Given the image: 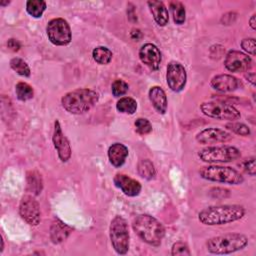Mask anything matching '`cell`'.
I'll list each match as a JSON object with an SVG mask.
<instances>
[{"label": "cell", "mask_w": 256, "mask_h": 256, "mask_svg": "<svg viewBox=\"0 0 256 256\" xmlns=\"http://www.w3.org/2000/svg\"><path fill=\"white\" fill-rule=\"evenodd\" d=\"M52 141L55 149L57 150L60 160L62 162H67L71 157V147L68 139L62 132L61 125L58 120L54 122V131H53Z\"/></svg>", "instance_id": "13"}, {"label": "cell", "mask_w": 256, "mask_h": 256, "mask_svg": "<svg viewBox=\"0 0 256 256\" xmlns=\"http://www.w3.org/2000/svg\"><path fill=\"white\" fill-rule=\"evenodd\" d=\"M246 79L254 86L255 85V73L254 72H248L246 75H245Z\"/></svg>", "instance_id": "37"}, {"label": "cell", "mask_w": 256, "mask_h": 256, "mask_svg": "<svg viewBox=\"0 0 256 256\" xmlns=\"http://www.w3.org/2000/svg\"><path fill=\"white\" fill-rule=\"evenodd\" d=\"M187 74L184 66L176 61H171L167 66L166 81L168 87L174 92H180L186 85Z\"/></svg>", "instance_id": "10"}, {"label": "cell", "mask_w": 256, "mask_h": 256, "mask_svg": "<svg viewBox=\"0 0 256 256\" xmlns=\"http://www.w3.org/2000/svg\"><path fill=\"white\" fill-rule=\"evenodd\" d=\"M199 158L207 163H228L241 157L240 151L233 146H209L198 152Z\"/></svg>", "instance_id": "7"}, {"label": "cell", "mask_w": 256, "mask_h": 256, "mask_svg": "<svg viewBox=\"0 0 256 256\" xmlns=\"http://www.w3.org/2000/svg\"><path fill=\"white\" fill-rule=\"evenodd\" d=\"M224 65L230 72H245L252 67V59L243 52L230 50L226 54Z\"/></svg>", "instance_id": "12"}, {"label": "cell", "mask_w": 256, "mask_h": 256, "mask_svg": "<svg viewBox=\"0 0 256 256\" xmlns=\"http://www.w3.org/2000/svg\"><path fill=\"white\" fill-rule=\"evenodd\" d=\"M98 98L99 96L94 90L80 88L66 93L61 99V104L71 114H83L97 103Z\"/></svg>", "instance_id": "3"}, {"label": "cell", "mask_w": 256, "mask_h": 256, "mask_svg": "<svg viewBox=\"0 0 256 256\" xmlns=\"http://www.w3.org/2000/svg\"><path fill=\"white\" fill-rule=\"evenodd\" d=\"M249 23H250L251 28L254 30V29L256 28V26H255V15H252V16H251V18H250V20H249Z\"/></svg>", "instance_id": "39"}, {"label": "cell", "mask_w": 256, "mask_h": 256, "mask_svg": "<svg viewBox=\"0 0 256 256\" xmlns=\"http://www.w3.org/2000/svg\"><path fill=\"white\" fill-rule=\"evenodd\" d=\"M0 239H1V252H2L3 249H4V241H3V237L2 236H0Z\"/></svg>", "instance_id": "40"}, {"label": "cell", "mask_w": 256, "mask_h": 256, "mask_svg": "<svg viewBox=\"0 0 256 256\" xmlns=\"http://www.w3.org/2000/svg\"><path fill=\"white\" fill-rule=\"evenodd\" d=\"M71 229L70 227H68L66 224H64L62 221L56 219L52 225H51V229H50V237L53 243H60L62 241H64L67 236L69 235Z\"/></svg>", "instance_id": "21"}, {"label": "cell", "mask_w": 256, "mask_h": 256, "mask_svg": "<svg viewBox=\"0 0 256 256\" xmlns=\"http://www.w3.org/2000/svg\"><path fill=\"white\" fill-rule=\"evenodd\" d=\"M200 109L204 115L219 120L234 121L241 117L240 112L234 106L223 102H204L200 105Z\"/></svg>", "instance_id": "8"}, {"label": "cell", "mask_w": 256, "mask_h": 256, "mask_svg": "<svg viewBox=\"0 0 256 256\" xmlns=\"http://www.w3.org/2000/svg\"><path fill=\"white\" fill-rule=\"evenodd\" d=\"M43 188L42 177L37 171H29L27 173V189L34 195L41 193Z\"/></svg>", "instance_id": "22"}, {"label": "cell", "mask_w": 256, "mask_h": 256, "mask_svg": "<svg viewBox=\"0 0 256 256\" xmlns=\"http://www.w3.org/2000/svg\"><path fill=\"white\" fill-rule=\"evenodd\" d=\"M15 92H16L17 98L21 101L30 100L34 95L33 88L25 82L17 83L16 86H15Z\"/></svg>", "instance_id": "28"}, {"label": "cell", "mask_w": 256, "mask_h": 256, "mask_svg": "<svg viewBox=\"0 0 256 256\" xmlns=\"http://www.w3.org/2000/svg\"><path fill=\"white\" fill-rule=\"evenodd\" d=\"M149 99L159 114H165L167 111V97L164 90L159 86H153L149 90Z\"/></svg>", "instance_id": "18"}, {"label": "cell", "mask_w": 256, "mask_h": 256, "mask_svg": "<svg viewBox=\"0 0 256 256\" xmlns=\"http://www.w3.org/2000/svg\"><path fill=\"white\" fill-rule=\"evenodd\" d=\"M128 89H129L128 84L121 79L115 80L111 85V91L115 97L123 96L128 91Z\"/></svg>", "instance_id": "31"}, {"label": "cell", "mask_w": 256, "mask_h": 256, "mask_svg": "<svg viewBox=\"0 0 256 256\" xmlns=\"http://www.w3.org/2000/svg\"><path fill=\"white\" fill-rule=\"evenodd\" d=\"M46 9V2L43 0H28L26 10L34 18H40Z\"/></svg>", "instance_id": "25"}, {"label": "cell", "mask_w": 256, "mask_h": 256, "mask_svg": "<svg viewBox=\"0 0 256 256\" xmlns=\"http://www.w3.org/2000/svg\"><path fill=\"white\" fill-rule=\"evenodd\" d=\"M244 215L245 209L241 205H219L201 210L198 214V219L205 225L214 226L240 220Z\"/></svg>", "instance_id": "1"}, {"label": "cell", "mask_w": 256, "mask_h": 256, "mask_svg": "<svg viewBox=\"0 0 256 256\" xmlns=\"http://www.w3.org/2000/svg\"><path fill=\"white\" fill-rule=\"evenodd\" d=\"M46 32L50 42L57 46H65L71 42V29L68 22L63 18L50 20L46 27Z\"/></svg>", "instance_id": "9"}, {"label": "cell", "mask_w": 256, "mask_h": 256, "mask_svg": "<svg viewBox=\"0 0 256 256\" xmlns=\"http://www.w3.org/2000/svg\"><path fill=\"white\" fill-rule=\"evenodd\" d=\"M133 230L147 244L159 246L165 236L164 226L148 214H140L133 221Z\"/></svg>", "instance_id": "2"}, {"label": "cell", "mask_w": 256, "mask_h": 256, "mask_svg": "<svg viewBox=\"0 0 256 256\" xmlns=\"http://www.w3.org/2000/svg\"><path fill=\"white\" fill-rule=\"evenodd\" d=\"M137 171L139 175L147 180H151L156 175V170L153 163L148 159H141L137 164Z\"/></svg>", "instance_id": "23"}, {"label": "cell", "mask_w": 256, "mask_h": 256, "mask_svg": "<svg viewBox=\"0 0 256 256\" xmlns=\"http://www.w3.org/2000/svg\"><path fill=\"white\" fill-rule=\"evenodd\" d=\"M171 254L173 256H177V255H190V250L188 248V246L186 244H184L183 242H176L173 244L172 249H171Z\"/></svg>", "instance_id": "33"}, {"label": "cell", "mask_w": 256, "mask_h": 256, "mask_svg": "<svg viewBox=\"0 0 256 256\" xmlns=\"http://www.w3.org/2000/svg\"><path fill=\"white\" fill-rule=\"evenodd\" d=\"M116 108L119 112L125 114H134L137 110V102L130 97H122L118 100Z\"/></svg>", "instance_id": "27"}, {"label": "cell", "mask_w": 256, "mask_h": 256, "mask_svg": "<svg viewBox=\"0 0 256 256\" xmlns=\"http://www.w3.org/2000/svg\"><path fill=\"white\" fill-rule=\"evenodd\" d=\"M248 238L241 233H227L212 237L206 241V248L212 254H229L244 249Z\"/></svg>", "instance_id": "4"}, {"label": "cell", "mask_w": 256, "mask_h": 256, "mask_svg": "<svg viewBox=\"0 0 256 256\" xmlns=\"http://www.w3.org/2000/svg\"><path fill=\"white\" fill-rule=\"evenodd\" d=\"M139 58L151 70H158L161 63V52L152 43H145L139 50Z\"/></svg>", "instance_id": "15"}, {"label": "cell", "mask_w": 256, "mask_h": 256, "mask_svg": "<svg viewBox=\"0 0 256 256\" xmlns=\"http://www.w3.org/2000/svg\"><path fill=\"white\" fill-rule=\"evenodd\" d=\"M210 85L213 89L220 92H232L240 86V81L229 74H220L212 78Z\"/></svg>", "instance_id": "17"}, {"label": "cell", "mask_w": 256, "mask_h": 256, "mask_svg": "<svg viewBox=\"0 0 256 256\" xmlns=\"http://www.w3.org/2000/svg\"><path fill=\"white\" fill-rule=\"evenodd\" d=\"M19 214L31 226H37L40 223V206L32 195L22 197L19 204Z\"/></svg>", "instance_id": "11"}, {"label": "cell", "mask_w": 256, "mask_h": 256, "mask_svg": "<svg viewBox=\"0 0 256 256\" xmlns=\"http://www.w3.org/2000/svg\"><path fill=\"white\" fill-rule=\"evenodd\" d=\"M241 47L242 49L247 52L248 54H251L252 56L256 53V43L254 38H245L241 41Z\"/></svg>", "instance_id": "34"}, {"label": "cell", "mask_w": 256, "mask_h": 256, "mask_svg": "<svg viewBox=\"0 0 256 256\" xmlns=\"http://www.w3.org/2000/svg\"><path fill=\"white\" fill-rule=\"evenodd\" d=\"M7 4H9V1H5V2H4V1H1V2H0V5H1V6H5V5H7Z\"/></svg>", "instance_id": "41"}, {"label": "cell", "mask_w": 256, "mask_h": 256, "mask_svg": "<svg viewBox=\"0 0 256 256\" xmlns=\"http://www.w3.org/2000/svg\"><path fill=\"white\" fill-rule=\"evenodd\" d=\"M131 37L135 40H138L141 37V32L138 29H133L131 32Z\"/></svg>", "instance_id": "38"}, {"label": "cell", "mask_w": 256, "mask_h": 256, "mask_svg": "<svg viewBox=\"0 0 256 256\" xmlns=\"http://www.w3.org/2000/svg\"><path fill=\"white\" fill-rule=\"evenodd\" d=\"M241 167L242 169L248 173L251 176H254L256 173V165H255V158L254 157H250L248 159H245L242 163H241Z\"/></svg>", "instance_id": "35"}, {"label": "cell", "mask_w": 256, "mask_h": 256, "mask_svg": "<svg viewBox=\"0 0 256 256\" xmlns=\"http://www.w3.org/2000/svg\"><path fill=\"white\" fill-rule=\"evenodd\" d=\"M113 181L115 186L118 187L127 196H137L141 191V184L128 175L118 173L114 176Z\"/></svg>", "instance_id": "16"}, {"label": "cell", "mask_w": 256, "mask_h": 256, "mask_svg": "<svg viewBox=\"0 0 256 256\" xmlns=\"http://www.w3.org/2000/svg\"><path fill=\"white\" fill-rule=\"evenodd\" d=\"M112 247L117 254L124 255L129 250V229L126 220L121 216H115L109 228Z\"/></svg>", "instance_id": "6"}, {"label": "cell", "mask_w": 256, "mask_h": 256, "mask_svg": "<svg viewBox=\"0 0 256 256\" xmlns=\"http://www.w3.org/2000/svg\"><path fill=\"white\" fill-rule=\"evenodd\" d=\"M147 4L149 6V9L153 15L155 22L159 26H165L168 23L169 15H168V10L164 5V3L161 1L152 0V1H148Z\"/></svg>", "instance_id": "20"}, {"label": "cell", "mask_w": 256, "mask_h": 256, "mask_svg": "<svg viewBox=\"0 0 256 256\" xmlns=\"http://www.w3.org/2000/svg\"><path fill=\"white\" fill-rule=\"evenodd\" d=\"M134 124L136 131L141 135L149 134L152 131V125L146 118H138Z\"/></svg>", "instance_id": "32"}, {"label": "cell", "mask_w": 256, "mask_h": 256, "mask_svg": "<svg viewBox=\"0 0 256 256\" xmlns=\"http://www.w3.org/2000/svg\"><path fill=\"white\" fill-rule=\"evenodd\" d=\"M128 156V148L122 143H114L108 149V158L114 167H121Z\"/></svg>", "instance_id": "19"}, {"label": "cell", "mask_w": 256, "mask_h": 256, "mask_svg": "<svg viewBox=\"0 0 256 256\" xmlns=\"http://www.w3.org/2000/svg\"><path fill=\"white\" fill-rule=\"evenodd\" d=\"M10 67L19 75L24 77L30 76V68L28 64L21 58H13L10 60Z\"/></svg>", "instance_id": "29"}, {"label": "cell", "mask_w": 256, "mask_h": 256, "mask_svg": "<svg viewBox=\"0 0 256 256\" xmlns=\"http://www.w3.org/2000/svg\"><path fill=\"white\" fill-rule=\"evenodd\" d=\"M7 46H8V48H9L11 51H13V52L18 51V50L21 48L20 42H19L18 40H16V39H13V38H11V39L8 40Z\"/></svg>", "instance_id": "36"}, {"label": "cell", "mask_w": 256, "mask_h": 256, "mask_svg": "<svg viewBox=\"0 0 256 256\" xmlns=\"http://www.w3.org/2000/svg\"><path fill=\"white\" fill-rule=\"evenodd\" d=\"M92 56L93 59L101 65H106L108 63H110V61L112 60V52L104 46H98L96 48L93 49L92 51Z\"/></svg>", "instance_id": "24"}, {"label": "cell", "mask_w": 256, "mask_h": 256, "mask_svg": "<svg viewBox=\"0 0 256 256\" xmlns=\"http://www.w3.org/2000/svg\"><path fill=\"white\" fill-rule=\"evenodd\" d=\"M232 139V135L220 128H206L200 131L196 135V140L200 144H215V143H224L230 141Z\"/></svg>", "instance_id": "14"}, {"label": "cell", "mask_w": 256, "mask_h": 256, "mask_svg": "<svg viewBox=\"0 0 256 256\" xmlns=\"http://www.w3.org/2000/svg\"><path fill=\"white\" fill-rule=\"evenodd\" d=\"M226 128L228 130H231L235 134H238V135H241V136H248L251 133L250 129H249V127L247 125H245L243 123H239V122L227 123L226 124Z\"/></svg>", "instance_id": "30"}, {"label": "cell", "mask_w": 256, "mask_h": 256, "mask_svg": "<svg viewBox=\"0 0 256 256\" xmlns=\"http://www.w3.org/2000/svg\"><path fill=\"white\" fill-rule=\"evenodd\" d=\"M170 10L172 12L173 20L177 25H181L185 22V16H186V11L184 5L179 2V1H172L169 4Z\"/></svg>", "instance_id": "26"}, {"label": "cell", "mask_w": 256, "mask_h": 256, "mask_svg": "<svg viewBox=\"0 0 256 256\" xmlns=\"http://www.w3.org/2000/svg\"><path fill=\"white\" fill-rule=\"evenodd\" d=\"M199 174L203 179L231 185H238L244 181L242 174L231 167L217 165L204 166L200 168Z\"/></svg>", "instance_id": "5"}]
</instances>
